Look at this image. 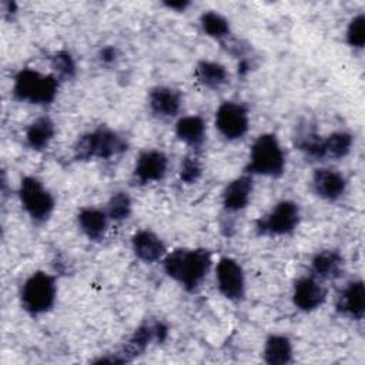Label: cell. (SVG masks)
<instances>
[{"mask_svg":"<svg viewBox=\"0 0 365 365\" xmlns=\"http://www.w3.org/2000/svg\"><path fill=\"white\" fill-rule=\"evenodd\" d=\"M168 278L187 292H195L212 267V255L207 248H175L161 261Z\"/></svg>","mask_w":365,"mask_h":365,"instance_id":"6da1fadb","label":"cell"},{"mask_svg":"<svg viewBox=\"0 0 365 365\" xmlns=\"http://www.w3.org/2000/svg\"><path fill=\"white\" fill-rule=\"evenodd\" d=\"M128 143L118 131L98 125L76 140L73 145V157L77 161L90 160H110L127 151Z\"/></svg>","mask_w":365,"mask_h":365,"instance_id":"7a4b0ae2","label":"cell"},{"mask_svg":"<svg viewBox=\"0 0 365 365\" xmlns=\"http://www.w3.org/2000/svg\"><path fill=\"white\" fill-rule=\"evenodd\" d=\"M60 84V80L53 73L43 74L34 68L24 67L13 78L11 94L20 103L50 106L57 98Z\"/></svg>","mask_w":365,"mask_h":365,"instance_id":"3957f363","label":"cell"},{"mask_svg":"<svg viewBox=\"0 0 365 365\" xmlns=\"http://www.w3.org/2000/svg\"><path fill=\"white\" fill-rule=\"evenodd\" d=\"M287 168L285 151L274 133L259 134L250 147L248 161L245 165L247 174L279 178Z\"/></svg>","mask_w":365,"mask_h":365,"instance_id":"277c9868","label":"cell"},{"mask_svg":"<svg viewBox=\"0 0 365 365\" xmlns=\"http://www.w3.org/2000/svg\"><path fill=\"white\" fill-rule=\"evenodd\" d=\"M20 305L31 317L47 314L53 309L57 299V281L53 274L34 271L20 288Z\"/></svg>","mask_w":365,"mask_h":365,"instance_id":"5b68a950","label":"cell"},{"mask_svg":"<svg viewBox=\"0 0 365 365\" xmlns=\"http://www.w3.org/2000/svg\"><path fill=\"white\" fill-rule=\"evenodd\" d=\"M17 195L24 212L34 224H44L53 215L56 200L37 177H23L17 188Z\"/></svg>","mask_w":365,"mask_h":365,"instance_id":"8992f818","label":"cell"},{"mask_svg":"<svg viewBox=\"0 0 365 365\" xmlns=\"http://www.w3.org/2000/svg\"><path fill=\"white\" fill-rule=\"evenodd\" d=\"M301 222V208L292 200H281L255 221L259 237H284L292 234Z\"/></svg>","mask_w":365,"mask_h":365,"instance_id":"52a82bcc","label":"cell"},{"mask_svg":"<svg viewBox=\"0 0 365 365\" xmlns=\"http://www.w3.org/2000/svg\"><path fill=\"white\" fill-rule=\"evenodd\" d=\"M168 336V327L163 321H153L141 324L130 336L127 344L111 356H104L96 359L94 362H118L124 364L133 361L135 356L141 355L153 342L161 344Z\"/></svg>","mask_w":365,"mask_h":365,"instance_id":"ba28073f","label":"cell"},{"mask_svg":"<svg viewBox=\"0 0 365 365\" xmlns=\"http://www.w3.org/2000/svg\"><path fill=\"white\" fill-rule=\"evenodd\" d=\"M214 125L225 140L238 141L250 130V111L240 101L225 100L215 110Z\"/></svg>","mask_w":365,"mask_h":365,"instance_id":"9c48e42d","label":"cell"},{"mask_svg":"<svg viewBox=\"0 0 365 365\" xmlns=\"http://www.w3.org/2000/svg\"><path fill=\"white\" fill-rule=\"evenodd\" d=\"M215 284L218 292L228 301L240 302L245 298V272L242 265L232 257L224 255L215 264Z\"/></svg>","mask_w":365,"mask_h":365,"instance_id":"30bf717a","label":"cell"},{"mask_svg":"<svg viewBox=\"0 0 365 365\" xmlns=\"http://www.w3.org/2000/svg\"><path fill=\"white\" fill-rule=\"evenodd\" d=\"M327 295L328 292L324 282L309 274L295 279L291 299L298 311L312 312L325 304Z\"/></svg>","mask_w":365,"mask_h":365,"instance_id":"8fae6325","label":"cell"},{"mask_svg":"<svg viewBox=\"0 0 365 365\" xmlns=\"http://www.w3.org/2000/svg\"><path fill=\"white\" fill-rule=\"evenodd\" d=\"M168 157L164 151L155 148L143 150L135 158L133 178L141 185L161 181L168 171Z\"/></svg>","mask_w":365,"mask_h":365,"instance_id":"7c38bea8","label":"cell"},{"mask_svg":"<svg viewBox=\"0 0 365 365\" xmlns=\"http://www.w3.org/2000/svg\"><path fill=\"white\" fill-rule=\"evenodd\" d=\"M311 188L318 198L335 202L346 192L348 181L341 171L331 167H319L312 173Z\"/></svg>","mask_w":365,"mask_h":365,"instance_id":"4fadbf2b","label":"cell"},{"mask_svg":"<svg viewBox=\"0 0 365 365\" xmlns=\"http://www.w3.org/2000/svg\"><path fill=\"white\" fill-rule=\"evenodd\" d=\"M147 106L158 120L175 118L182 108V94L170 86H155L147 94Z\"/></svg>","mask_w":365,"mask_h":365,"instance_id":"5bb4252c","label":"cell"},{"mask_svg":"<svg viewBox=\"0 0 365 365\" xmlns=\"http://www.w3.org/2000/svg\"><path fill=\"white\" fill-rule=\"evenodd\" d=\"M335 309L339 315L352 319L361 321L365 315V284L362 279H352L345 284L339 291Z\"/></svg>","mask_w":365,"mask_h":365,"instance_id":"9a60e30c","label":"cell"},{"mask_svg":"<svg viewBox=\"0 0 365 365\" xmlns=\"http://www.w3.org/2000/svg\"><path fill=\"white\" fill-rule=\"evenodd\" d=\"M254 192V178L251 174H241L231 180L222 190L221 204L227 214H235L245 210Z\"/></svg>","mask_w":365,"mask_h":365,"instance_id":"2e32d148","label":"cell"},{"mask_svg":"<svg viewBox=\"0 0 365 365\" xmlns=\"http://www.w3.org/2000/svg\"><path fill=\"white\" fill-rule=\"evenodd\" d=\"M131 250L137 259L144 264H155L165 257L167 247L164 241L151 230H138L131 237Z\"/></svg>","mask_w":365,"mask_h":365,"instance_id":"e0dca14e","label":"cell"},{"mask_svg":"<svg viewBox=\"0 0 365 365\" xmlns=\"http://www.w3.org/2000/svg\"><path fill=\"white\" fill-rule=\"evenodd\" d=\"M345 258L336 250H321L311 258V275L319 281H335L342 277Z\"/></svg>","mask_w":365,"mask_h":365,"instance_id":"ac0fdd59","label":"cell"},{"mask_svg":"<svg viewBox=\"0 0 365 365\" xmlns=\"http://www.w3.org/2000/svg\"><path fill=\"white\" fill-rule=\"evenodd\" d=\"M175 137L194 151L202 148L207 141V123L201 115H182L174 127Z\"/></svg>","mask_w":365,"mask_h":365,"instance_id":"d6986e66","label":"cell"},{"mask_svg":"<svg viewBox=\"0 0 365 365\" xmlns=\"http://www.w3.org/2000/svg\"><path fill=\"white\" fill-rule=\"evenodd\" d=\"M77 227L83 235L90 241H101L108 230L110 218L104 208L98 207H83L77 212Z\"/></svg>","mask_w":365,"mask_h":365,"instance_id":"ffe728a7","label":"cell"},{"mask_svg":"<svg viewBox=\"0 0 365 365\" xmlns=\"http://www.w3.org/2000/svg\"><path fill=\"white\" fill-rule=\"evenodd\" d=\"M56 123L48 115L33 120L24 130V144L31 151H44L56 137Z\"/></svg>","mask_w":365,"mask_h":365,"instance_id":"44dd1931","label":"cell"},{"mask_svg":"<svg viewBox=\"0 0 365 365\" xmlns=\"http://www.w3.org/2000/svg\"><path fill=\"white\" fill-rule=\"evenodd\" d=\"M294 145L309 160H325L324 137L309 123H305L297 128L294 134Z\"/></svg>","mask_w":365,"mask_h":365,"instance_id":"7402d4cb","label":"cell"},{"mask_svg":"<svg viewBox=\"0 0 365 365\" xmlns=\"http://www.w3.org/2000/svg\"><path fill=\"white\" fill-rule=\"evenodd\" d=\"M262 359L268 365H288L294 361V346L284 334H271L262 346Z\"/></svg>","mask_w":365,"mask_h":365,"instance_id":"603a6c76","label":"cell"},{"mask_svg":"<svg viewBox=\"0 0 365 365\" xmlns=\"http://www.w3.org/2000/svg\"><path fill=\"white\" fill-rule=\"evenodd\" d=\"M194 76L197 81L208 90H221L230 81V73L227 67L214 60H200L195 64Z\"/></svg>","mask_w":365,"mask_h":365,"instance_id":"cb8c5ba5","label":"cell"},{"mask_svg":"<svg viewBox=\"0 0 365 365\" xmlns=\"http://www.w3.org/2000/svg\"><path fill=\"white\" fill-rule=\"evenodd\" d=\"M200 26L205 36L217 41H225L231 36V24L228 19L215 10L204 11L200 16Z\"/></svg>","mask_w":365,"mask_h":365,"instance_id":"d4e9b609","label":"cell"},{"mask_svg":"<svg viewBox=\"0 0 365 365\" xmlns=\"http://www.w3.org/2000/svg\"><path fill=\"white\" fill-rule=\"evenodd\" d=\"M354 147V135L349 131L338 130L324 137L325 160H342Z\"/></svg>","mask_w":365,"mask_h":365,"instance_id":"484cf974","label":"cell"},{"mask_svg":"<svg viewBox=\"0 0 365 365\" xmlns=\"http://www.w3.org/2000/svg\"><path fill=\"white\" fill-rule=\"evenodd\" d=\"M50 67L53 74L63 81H70L77 74V64L73 54L68 50H57L50 57Z\"/></svg>","mask_w":365,"mask_h":365,"instance_id":"4316f807","label":"cell"},{"mask_svg":"<svg viewBox=\"0 0 365 365\" xmlns=\"http://www.w3.org/2000/svg\"><path fill=\"white\" fill-rule=\"evenodd\" d=\"M104 210L110 221H114V222L125 221L133 212V200L127 191H123V190L115 191L110 195Z\"/></svg>","mask_w":365,"mask_h":365,"instance_id":"83f0119b","label":"cell"},{"mask_svg":"<svg viewBox=\"0 0 365 365\" xmlns=\"http://www.w3.org/2000/svg\"><path fill=\"white\" fill-rule=\"evenodd\" d=\"M345 40L351 48H355V50L364 48L365 46V14L364 13H358L349 20L345 31Z\"/></svg>","mask_w":365,"mask_h":365,"instance_id":"f1b7e54d","label":"cell"},{"mask_svg":"<svg viewBox=\"0 0 365 365\" xmlns=\"http://www.w3.org/2000/svg\"><path fill=\"white\" fill-rule=\"evenodd\" d=\"M202 175V164L198 160L197 155H185L181 160L180 170H178V178L184 184H194L197 182Z\"/></svg>","mask_w":365,"mask_h":365,"instance_id":"f546056e","label":"cell"},{"mask_svg":"<svg viewBox=\"0 0 365 365\" xmlns=\"http://www.w3.org/2000/svg\"><path fill=\"white\" fill-rule=\"evenodd\" d=\"M118 57H120L118 48L113 44H106V46L100 47V50L97 51V60L104 67L114 66L118 61Z\"/></svg>","mask_w":365,"mask_h":365,"instance_id":"4dcf8cb0","label":"cell"},{"mask_svg":"<svg viewBox=\"0 0 365 365\" xmlns=\"http://www.w3.org/2000/svg\"><path fill=\"white\" fill-rule=\"evenodd\" d=\"M164 7H167L168 10H173V11H185L191 3L188 0H174V1H164L163 3Z\"/></svg>","mask_w":365,"mask_h":365,"instance_id":"1f68e13d","label":"cell"},{"mask_svg":"<svg viewBox=\"0 0 365 365\" xmlns=\"http://www.w3.org/2000/svg\"><path fill=\"white\" fill-rule=\"evenodd\" d=\"M1 11H3V17H7V16L13 17L17 13V4L14 1H3Z\"/></svg>","mask_w":365,"mask_h":365,"instance_id":"d6a6232c","label":"cell"}]
</instances>
